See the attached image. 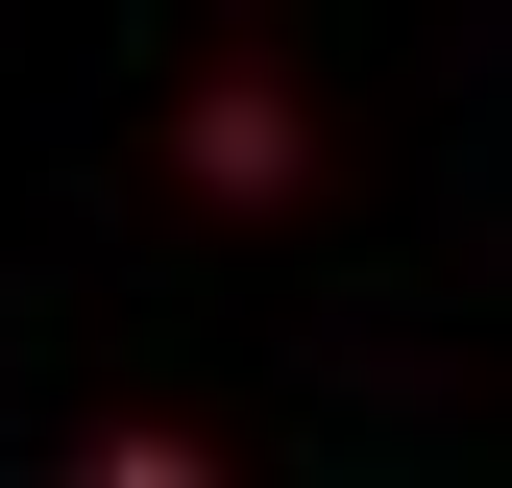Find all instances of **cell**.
Returning a JSON list of instances; mask_svg holds the SVG:
<instances>
[{
  "label": "cell",
  "mask_w": 512,
  "mask_h": 488,
  "mask_svg": "<svg viewBox=\"0 0 512 488\" xmlns=\"http://www.w3.org/2000/svg\"><path fill=\"white\" fill-rule=\"evenodd\" d=\"M171 171H196L220 220H269L293 171H317V98H293V74H196V122H171Z\"/></svg>",
  "instance_id": "cell-1"
}]
</instances>
